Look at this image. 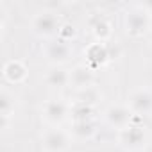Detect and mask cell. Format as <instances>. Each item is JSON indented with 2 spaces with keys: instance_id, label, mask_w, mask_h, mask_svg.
<instances>
[{
  "instance_id": "obj_1",
  "label": "cell",
  "mask_w": 152,
  "mask_h": 152,
  "mask_svg": "<svg viewBox=\"0 0 152 152\" xmlns=\"http://www.w3.org/2000/svg\"><path fill=\"white\" fill-rule=\"evenodd\" d=\"M63 23L64 22L54 9H39L31 18V31L38 38H43L45 41H48L59 36Z\"/></svg>"
},
{
  "instance_id": "obj_2",
  "label": "cell",
  "mask_w": 152,
  "mask_h": 152,
  "mask_svg": "<svg viewBox=\"0 0 152 152\" xmlns=\"http://www.w3.org/2000/svg\"><path fill=\"white\" fill-rule=\"evenodd\" d=\"M136 120H140V118L136 116ZM136 120L129 127H125V129H122V131L116 132V143L125 152H140V150L147 148V145L150 141L148 129L145 125L138 124Z\"/></svg>"
},
{
  "instance_id": "obj_3",
  "label": "cell",
  "mask_w": 152,
  "mask_h": 152,
  "mask_svg": "<svg viewBox=\"0 0 152 152\" xmlns=\"http://www.w3.org/2000/svg\"><path fill=\"white\" fill-rule=\"evenodd\" d=\"M68 118H72V102L52 97L41 104V120L48 127H61Z\"/></svg>"
},
{
  "instance_id": "obj_4",
  "label": "cell",
  "mask_w": 152,
  "mask_h": 152,
  "mask_svg": "<svg viewBox=\"0 0 152 152\" xmlns=\"http://www.w3.org/2000/svg\"><path fill=\"white\" fill-rule=\"evenodd\" d=\"M122 23L125 34L131 38H143L147 32H150V15L140 4L124 13Z\"/></svg>"
},
{
  "instance_id": "obj_5",
  "label": "cell",
  "mask_w": 152,
  "mask_h": 152,
  "mask_svg": "<svg viewBox=\"0 0 152 152\" xmlns=\"http://www.w3.org/2000/svg\"><path fill=\"white\" fill-rule=\"evenodd\" d=\"M41 52H43V57L47 59V63L50 66H64L73 57L72 43H66L59 38L45 41L43 47H41Z\"/></svg>"
},
{
  "instance_id": "obj_6",
  "label": "cell",
  "mask_w": 152,
  "mask_h": 152,
  "mask_svg": "<svg viewBox=\"0 0 152 152\" xmlns=\"http://www.w3.org/2000/svg\"><path fill=\"white\" fill-rule=\"evenodd\" d=\"M73 143V138L68 129L63 127H47L41 132V148L43 152H66Z\"/></svg>"
},
{
  "instance_id": "obj_7",
  "label": "cell",
  "mask_w": 152,
  "mask_h": 152,
  "mask_svg": "<svg viewBox=\"0 0 152 152\" xmlns=\"http://www.w3.org/2000/svg\"><path fill=\"white\" fill-rule=\"evenodd\" d=\"M102 120L106 122V125H109L111 129H115L118 132V131L129 127L131 124H134L136 116L125 102H116V104H109L102 111Z\"/></svg>"
},
{
  "instance_id": "obj_8",
  "label": "cell",
  "mask_w": 152,
  "mask_h": 152,
  "mask_svg": "<svg viewBox=\"0 0 152 152\" xmlns=\"http://www.w3.org/2000/svg\"><path fill=\"white\" fill-rule=\"evenodd\" d=\"M125 104L129 109L134 113V116H152V88L150 86H141L136 88L129 93Z\"/></svg>"
},
{
  "instance_id": "obj_9",
  "label": "cell",
  "mask_w": 152,
  "mask_h": 152,
  "mask_svg": "<svg viewBox=\"0 0 152 152\" xmlns=\"http://www.w3.org/2000/svg\"><path fill=\"white\" fill-rule=\"evenodd\" d=\"M86 23H88L90 32L95 38V41H100V43H109L111 41L113 23L104 13H90L88 18H86Z\"/></svg>"
},
{
  "instance_id": "obj_10",
  "label": "cell",
  "mask_w": 152,
  "mask_h": 152,
  "mask_svg": "<svg viewBox=\"0 0 152 152\" xmlns=\"http://www.w3.org/2000/svg\"><path fill=\"white\" fill-rule=\"evenodd\" d=\"M84 59L86 64L93 70L106 66L111 61V50L107 43H100V41H93L84 48Z\"/></svg>"
},
{
  "instance_id": "obj_11",
  "label": "cell",
  "mask_w": 152,
  "mask_h": 152,
  "mask_svg": "<svg viewBox=\"0 0 152 152\" xmlns=\"http://www.w3.org/2000/svg\"><path fill=\"white\" fill-rule=\"evenodd\" d=\"M95 84V70L90 68L86 63H79L70 70V88L75 91L90 88Z\"/></svg>"
},
{
  "instance_id": "obj_12",
  "label": "cell",
  "mask_w": 152,
  "mask_h": 152,
  "mask_svg": "<svg viewBox=\"0 0 152 152\" xmlns=\"http://www.w3.org/2000/svg\"><path fill=\"white\" fill-rule=\"evenodd\" d=\"M2 77L7 84H23L29 77V68L20 59H9L4 63Z\"/></svg>"
},
{
  "instance_id": "obj_13",
  "label": "cell",
  "mask_w": 152,
  "mask_h": 152,
  "mask_svg": "<svg viewBox=\"0 0 152 152\" xmlns=\"http://www.w3.org/2000/svg\"><path fill=\"white\" fill-rule=\"evenodd\" d=\"M43 83L50 90H64L70 86V70L64 66H48L43 73Z\"/></svg>"
},
{
  "instance_id": "obj_14",
  "label": "cell",
  "mask_w": 152,
  "mask_h": 152,
  "mask_svg": "<svg viewBox=\"0 0 152 152\" xmlns=\"http://www.w3.org/2000/svg\"><path fill=\"white\" fill-rule=\"evenodd\" d=\"M68 131H70L73 141H90L99 132L95 122H72Z\"/></svg>"
},
{
  "instance_id": "obj_15",
  "label": "cell",
  "mask_w": 152,
  "mask_h": 152,
  "mask_svg": "<svg viewBox=\"0 0 152 152\" xmlns=\"http://www.w3.org/2000/svg\"><path fill=\"white\" fill-rule=\"evenodd\" d=\"M16 106H18V97L6 86H2V90H0V118L11 120L16 111Z\"/></svg>"
},
{
  "instance_id": "obj_16",
  "label": "cell",
  "mask_w": 152,
  "mask_h": 152,
  "mask_svg": "<svg viewBox=\"0 0 152 152\" xmlns=\"http://www.w3.org/2000/svg\"><path fill=\"white\" fill-rule=\"evenodd\" d=\"M102 91L100 88H97L95 84L90 86V88H84V90H79L75 91L73 95V104H86V106H97L100 100H102Z\"/></svg>"
},
{
  "instance_id": "obj_17",
  "label": "cell",
  "mask_w": 152,
  "mask_h": 152,
  "mask_svg": "<svg viewBox=\"0 0 152 152\" xmlns=\"http://www.w3.org/2000/svg\"><path fill=\"white\" fill-rule=\"evenodd\" d=\"M97 109L86 104H73L72 102V122H95Z\"/></svg>"
},
{
  "instance_id": "obj_18",
  "label": "cell",
  "mask_w": 152,
  "mask_h": 152,
  "mask_svg": "<svg viewBox=\"0 0 152 152\" xmlns=\"http://www.w3.org/2000/svg\"><path fill=\"white\" fill-rule=\"evenodd\" d=\"M57 38L63 39V41H66V43H72L75 38H77V29H75L73 23H63V27H61Z\"/></svg>"
},
{
  "instance_id": "obj_19",
  "label": "cell",
  "mask_w": 152,
  "mask_h": 152,
  "mask_svg": "<svg viewBox=\"0 0 152 152\" xmlns=\"http://www.w3.org/2000/svg\"><path fill=\"white\" fill-rule=\"evenodd\" d=\"M7 18H9V11H7V7H6V4H4V2H0V29H2V34L6 32Z\"/></svg>"
},
{
  "instance_id": "obj_20",
  "label": "cell",
  "mask_w": 152,
  "mask_h": 152,
  "mask_svg": "<svg viewBox=\"0 0 152 152\" xmlns=\"http://www.w3.org/2000/svg\"><path fill=\"white\" fill-rule=\"evenodd\" d=\"M150 32H152V13H150Z\"/></svg>"
}]
</instances>
